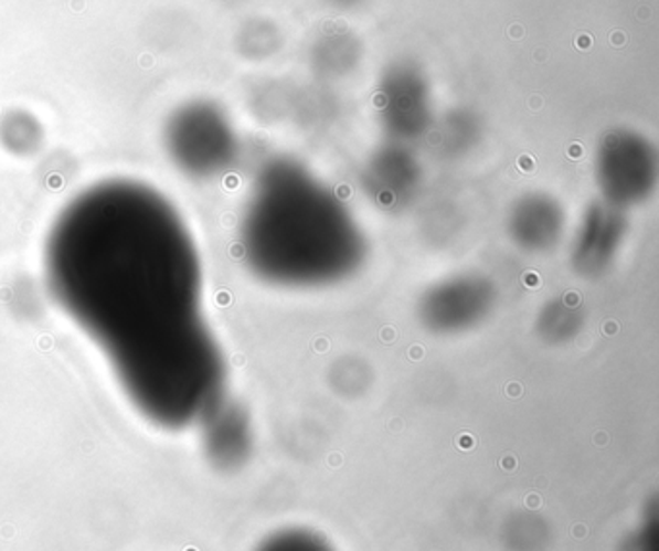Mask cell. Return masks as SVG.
<instances>
[{"instance_id": "6da1fadb", "label": "cell", "mask_w": 659, "mask_h": 551, "mask_svg": "<svg viewBox=\"0 0 659 551\" xmlns=\"http://www.w3.org/2000/svg\"><path fill=\"white\" fill-rule=\"evenodd\" d=\"M45 277L149 424L198 426L225 399V357L203 311L200 252L157 188L107 179L74 195L49 229Z\"/></svg>"}, {"instance_id": "7a4b0ae2", "label": "cell", "mask_w": 659, "mask_h": 551, "mask_svg": "<svg viewBox=\"0 0 659 551\" xmlns=\"http://www.w3.org/2000/svg\"><path fill=\"white\" fill-rule=\"evenodd\" d=\"M225 125L217 110L202 102L177 107L167 118L164 149L171 163L190 177H210L225 161Z\"/></svg>"}, {"instance_id": "3957f363", "label": "cell", "mask_w": 659, "mask_h": 551, "mask_svg": "<svg viewBox=\"0 0 659 551\" xmlns=\"http://www.w3.org/2000/svg\"><path fill=\"white\" fill-rule=\"evenodd\" d=\"M202 432L203 455L217 470H238L254 451V427L241 404L223 399L198 424Z\"/></svg>"}, {"instance_id": "277c9868", "label": "cell", "mask_w": 659, "mask_h": 551, "mask_svg": "<svg viewBox=\"0 0 659 551\" xmlns=\"http://www.w3.org/2000/svg\"><path fill=\"white\" fill-rule=\"evenodd\" d=\"M488 287H481L476 280H453L426 295L422 304V311L426 318V326L435 327L439 331H460L465 327L476 324L488 310Z\"/></svg>"}, {"instance_id": "5b68a950", "label": "cell", "mask_w": 659, "mask_h": 551, "mask_svg": "<svg viewBox=\"0 0 659 551\" xmlns=\"http://www.w3.org/2000/svg\"><path fill=\"white\" fill-rule=\"evenodd\" d=\"M619 223L597 218L581 229L576 241V265L581 272L597 273L612 262L619 244Z\"/></svg>"}, {"instance_id": "8992f818", "label": "cell", "mask_w": 659, "mask_h": 551, "mask_svg": "<svg viewBox=\"0 0 659 551\" xmlns=\"http://www.w3.org/2000/svg\"><path fill=\"white\" fill-rule=\"evenodd\" d=\"M43 128L28 110H12L0 120V144L14 156H32L41 148Z\"/></svg>"}, {"instance_id": "52a82bcc", "label": "cell", "mask_w": 659, "mask_h": 551, "mask_svg": "<svg viewBox=\"0 0 659 551\" xmlns=\"http://www.w3.org/2000/svg\"><path fill=\"white\" fill-rule=\"evenodd\" d=\"M252 551H337L326 536L306 527H285L259 540Z\"/></svg>"}]
</instances>
